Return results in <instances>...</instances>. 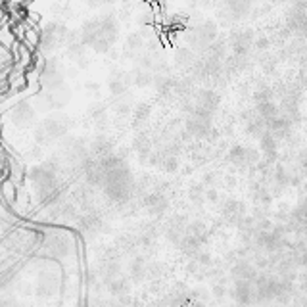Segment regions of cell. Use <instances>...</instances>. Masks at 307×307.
I'll list each match as a JSON object with an SVG mask.
<instances>
[{
	"label": "cell",
	"mask_w": 307,
	"mask_h": 307,
	"mask_svg": "<svg viewBox=\"0 0 307 307\" xmlns=\"http://www.w3.org/2000/svg\"><path fill=\"white\" fill-rule=\"evenodd\" d=\"M19 38H21V44H25L27 48L35 50L40 44V35L37 33V29H33V27H25V31L19 35Z\"/></svg>",
	"instance_id": "cell-1"
},
{
	"label": "cell",
	"mask_w": 307,
	"mask_h": 307,
	"mask_svg": "<svg viewBox=\"0 0 307 307\" xmlns=\"http://www.w3.org/2000/svg\"><path fill=\"white\" fill-rule=\"evenodd\" d=\"M13 115H17V117H13V119L19 123V125H27V123L33 121V110H31V106H27V104L17 106L15 111H13Z\"/></svg>",
	"instance_id": "cell-2"
},
{
	"label": "cell",
	"mask_w": 307,
	"mask_h": 307,
	"mask_svg": "<svg viewBox=\"0 0 307 307\" xmlns=\"http://www.w3.org/2000/svg\"><path fill=\"white\" fill-rule=\"evenodd\" d=\"M234 15H244L250 8V0H225Z\"/></svg>",
	"instance_id": "cell-3"
}]
</instances>
